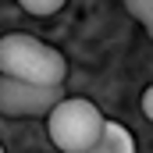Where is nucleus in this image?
Here are the masks:
<instances>
[{
  "label": "nucleus",
  "instance_id": "f257e3e1",
  "mask_svg": "<svg viewBox=\"0 0 153 153\" xmlns=\"http://www.w3.org/2000/svg\"><path fill=\"white\" fill-rule=\"evenodd\" d=\"M0 75L36 85H64L68 61L61 57V50L29 32H7L0 39Z\"/></svg>",
  "mask_w": 153,
  "mask_h": 153
},
{
  "label": "nucleus",
  "instance_id": "0eeeda50",
  "mask_svg": "<svg viewBox=\"0 0 153 153\" xmlns=\"http://www.w3.org/2000/svg\"><path fill=\"white\" fill-rule=\"evenodd\" d=\"M143 111H146V117L153 114V89H146V93H143Z\"/></svg>",
  "mask_w": 153,
  "mask_h": 153
},
{
  "label": "nucleus",
  "instance_id": "39448f33",
  "mask_svg": "<svg viewBox=\"0 0 153 153\" xmlns=\"http://www.w3.org/2000/svg\"><path fill=\"white\" fill-rule=\"evenodd\" d=\"M125 11H128L143 29H153V0H125Z\"/></svg>",
  "mask_w": 153,
  "mask_h": 153
},
{
  "label": "nucleus",
  "instance_id": "f03ea898",
  "mask_svg": "<svg viewBox=\"0 0 153 153\" xmlns=\"http://www.w3.org/2000/svg\"><path fill=\"white\" fill-rule=\"evenodd\" d=\"M103 121L107 117L96 111V103H89L82 96H61L46 114V132L61 153H85L96 143Z\"/></svg>",
  "mask_w": 153,
  "mask_h": 153
},
{
  "label": "nucleus",
  "instance_id": "7ed1b4c3",
  "mask_svg": "<svg viewBox=\"0 0 153 153\" xmlns=\"http://www.w3.org/2000/svg\"><path fill=\"white\" fill-rule=\"evenodd\" d=\"M64 96V85H36L0 75V114L7 117H39Z\"/></svg>",
  "mask_w": 153,
  "mask_h": 153
},
{
  "label": "nucleus",
  "instance_id": "20e7f679",
  "mask_svg": "<svg viewBox=\"0 0 153 153\" xmlns=\"http://www.w3.org/2000/svg\"><path fill=\"white\" fill-rule=\"evenodd\" d=\"M85 153H135V135L125 125H117V121H103L96 143Z\"/></svg>",
  "mask_w": 153,
  "mask_h": 153
},
{
  "label": "nucleus",
  "instance_id": "6e6552de",
  "mask_svg": "<svg viewBox=\"0 0 153 153\" xmlns=\"http://www.w3.org/2000/svg\"><path fill=\"white\" fill-rule=\"evenodd\" d=\"M0 153H4V146H0Z\"/></svg>",
  "mask_w": 153,
  "mask_h": 153
},
{
  "label": "nucleus",
  "instance_id": "423d86ee",
  "mask_svg": "<svg viewBox=\"0 0 153 153\" xmlns=\"http://www.w3.org/2000/svg\"><path fill=\"white\" fill-rule=\"evenodd\" d=\"M18 4H22V11H29L36 18H46V14H53V11L64 7V0H18Z\"/></svg>",
  "mask_w": 153,
  "mask_h": 153
}]
</instances>
